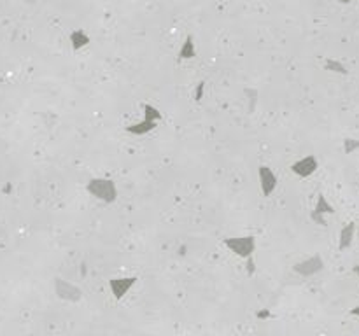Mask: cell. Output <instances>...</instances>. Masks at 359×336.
Wrapping results in <instances>:
<instances>
[{
    "label": "cell",
    "mask_w": 359,
    "mask_h": 336,
    "mask_svg": "<svg viewBox=\"0 0 359 336\" xmlns=\"http://www.w3.org/2000/svg\"><path fill=\"white\" fill-rule=\"evenodd\" d=\"M86 191L96 200H100L104 203H114L117 200V188L114 181L111 179H104V177H96L86 184Z\"/></svg>",
    "instance_id": "6da1fadb"
},
{
    "label": "cell",
    "mask_w": 359,
    "mask_h": 336,
    "mask_svg": "<svg viewBox=\"0 0 359 336\" xmlns=\"http://www.w3.org/2000/svg\"><path fill=\"white\" fill-rule=\"evenodd\" d=\"M224 245L230 249L233 254H237L242 259H249L254 256L256 251V238L252 235H244V236H230L224 238Z\"/></svg>",
    "instance_id": "7a4b0ae2"
},
{
    "label": "cell",
    "mask_w": 359,
    "mask_h": 336,
    "mask_svg": "<svg viewBox=\"0 0 359 336\" xmlns=\"http://www.w3.org/2000/svg\"><path fill=\"white\" fill-rule=\"evenodd\" d=\"M54 291H56L60 299H65V301L70 303H77L83 298V291L79 287L74 286V284H68V282H65L60 277L54 278Z\"/></svg>",
    "instance_id": "3957f363"
},
{
    "label": "cell",
    "mask_w": 359,
    "mask_h": 336,
    "mask_svg": "<svg viewBox=\"0 0 359 336\" xmlns=\"http://www.w3.org/2000/svg\"><path fill=\"white\" fill-rule=\"evenodd\" d=\"M322 268H324V261H322V257L317 256V254L307 257V259L300 261V263H296V265L292 266V270H294L298 275H301V277H312V275L321 272Z\"/></svg>",
    "instance_id": "277c9868"
},
{
    "label": "cell",
    "mask_w": 359,
    "mask_h": 336,
    "mask_svg": "<svg viewBox=\"0 0 359 336\" xmlns=\"http://www.w3.org/2000/svg\"><path fill=\"white\" fill-rule=\"evenodd\" d=\"M317 168H319L317 158L309 154V156H305V158H301V160L294 161V163L291 165V172L294 173V175L301 177V179H307V177L314 175V173L317 172Z\"/></svg>",
    "instance_id": "5b68a950"
},
{
    "label": "cell",
    "mask_w": 359,
    "mask_h": 336,
    "mask_svg": "<svg viewBox=\"0 0 359 336\" xmlns=\"http://www.w3.org/2000/svg\"><path fill=\"white\" fill-rule=\"evenodd\" d=\"M258 179H259L261 193H263L265 196H271V193L277 189V182H279V179H277V175L273 173V170H271L270 167H267V165H261V167L258 168Z\"/></svg>",
    "instance_id": "8992f818"
},
{
    "label": "cell",
    "mask_w": 359,
    "mask_h": 336,
    "mask_svg": "<svg viewBox=\"0 0 359 336\" xmlns=\"http://www.w3.org/2000/svg\"><path fill=\"white\" fill-rule=\"evenodd\" d=\"M137 282V277H117V278H111L109 280V287H111V293H112L114 299H123L126 294L130 293V289L135 286Z\"/></svg>",
    "instance_id": "52a82bcc"
},
{
    "label": "cell",
    "mask_w": 359,
    "mask_h": 336,
    "mask_svg": "<svg viewBox=\"0 0 359 336\" xmlns=\"http://www.w3.org/2000/svg\"><path fill=\"white\" fill-rule=\"evenodd\" d=\"M356 231H358V224L356 223H349L340 230V236H338V249L340 251H345L352 245L356 236Z\"/></svg>",
    "instance_id": "ba28073f"
},
{
    "label": "cell",
    "mask_w": 359,
    "mask_h": 336,
    "mask_svg": "<svg viewBox=\"0 0 359 336\" xmlns=\"http://www.w3.org/2000/svg\"><path fill=\"white\" fill-rule=\"evenodd\" d=\"M156 128V123H151V121H146V119H142V121L138 123H134V125H128L126 126V131L132 135H147L151 133V131Z\"/></svg>",
    "instance_id": "9c48e42d"
},
{
    "label": "cell",
    "mask_w": 359,
    "mask_h": 336,
    "mask_svg": "<svg viewBox=\"0 0 359 336\" xmlns=\"http://www.w3.org/2000/svg\"><path fill=\"white\" fill-rule=\"evenodd\" d=\"M88 44H90V37L86 32H83V30H74L70 34V46L74 51L83 49V47H86Z\"/></svg>",
    "instance_id": "30bf717a"
},
{
    "label": "cell",
    "mask_w": 359,
    "mask_h": 336,
    "mask_svg": "<svg viewBox=\"0 0 359 336\" xmlns=\"http://www.w3.org/2000/svg\"><path fill=\"white\" fill-rule=\"evenodd\" d=\"M197 56V49H195V42H193V37L188 35L186 41L182 42V46L179 49V60H191Z\"/></svg>",
    "instance_id": "8fae6325"
},
{
    "label": "cell",
    "mask_w": 359,
    "mask_h": 336,
    "mask_svg": "<svg viewBox=\"0 0 359 336\" xmlns=\"http://www.w3.org/2000/svg\"><path fill=\"white\" fill-rule=\"evenodd\" d=\"M314 212H317L321 215H331L335 212L333 205L328 202V198L324 194H319L317 196V202H315V207H314Z\"/></svg>",
    "instance_id": "7c38bea8"
},
{
    "label": "cell",
    "mask_w": 359,
    "mask_h": 336,
    "mask_svg": "<svg viewBox=\"0 0 359 336\" xmlns=\"http://www.w3.org/2000/svg\"><path fill=\"white\" fill-rule=\"evenodd\" d=\"M144 119H146V121H151V123H158L163 119V114L159 112V109H156L155 105L146 104L144 105Z\"/></svg>",
    "instance_id": "4fadbf2b"
},
{
    "label": "cell",
    "mask_w": 359,
    "mask_h": 336,
    "mask_svg": "<svg viewBox=\"0 0 359 336\" xmlns=\"http://www.w3.org/2000/svg\"><path fill=\"white\" fill-rule=\"evenodd\" d=\"M324 67H326V70L335 72V74H347V67L342 62H338V60L328 58L324 63Z\"/></svg>",
    "instance_id": "5bb4252c"
},
{
    "label": "cell",
    "mask_w": 359,
    "mask_h": 336,
    "mask_svg": "<svg viewBox=\"0 0 359 336\" xmlns=\"http://www.w3.org/2000/svg\"><path fill=\"white\" fill-rule=\"evenodd\" d=\"M246 95H247V102H249V112L252 114L256 110V104H258V91L254 88L246 89Z\"/></svg>",
    "instance_id": "9a60e30c"
},
{
    "label": "cell",
    "mask_w": 359,
    "mask_h": 336,
    "mask_svg": "<svg viewBox=\"0 0 359 336\" xmlns=\"http://www.w3.org/2000/svg\"><path fill=\"white\" fill-rule=\"evenodd\" d=\"M359 149V140L358 139H345L343 140V152L345 154H352Z\"/></svg>",
    "instance_id": "2e32d148"
},
{
    "label": "cell",
    "mask_w": 359,
    "mask_h": 336,
    "mask_svg": "<svg viewBox=\"0 0 359 336\" xmlns=\"http://www.w3.org/2000/svg\"><path fill=\"white\" fill-rule=\"evenodd\" d=\"M310 219H312L315 224H319V226H326V224H328V221H326V215L317 214V212H314V210H312V214H310Z\"/></svg>",
    "instance_id": "e0dca14e"
},
{
    "label": "cell",
    "mask_w": 359,
    "mask_h": 336,
    "mask_svg": "<svg viewBox=\"0 0 359 336\" xmlns=\"http://www.w3.org/2000/svg\"><path fill=\"white\" fill-rule=\"evenodd\" d=\"M203 91H205V81H200V83L197 84V88H195V100L202 102V98H203Z\"/></svg>",
    "instance_id": "ac0fdd59"
},
{
    "label": "cell",
    "mask_w": 359,
    "mask_h": 336,
    "mask_svg": "<svg viewBox=\"0 0 359 336\" xmlns=\"http://www.w3.org/2000/svg\"><path fill=\"white\" fill-rule=\"evenodd\" d=\"M246 261H247V275H249V277H252V275L256 273L254 257H249V259H246Z\"/></svg>",
    "instance_id": "d6986e66"
},
{
    "label": "cell",
    "mask_w": 359,
    "mask_h": 336,
    "mask_svg": "<svg viewBox=\"0 0 359 336\" xmlns=\"http://www.w3.org/2000/svg\"><path fill=\"white\" fill-rule=\"evenodd\" d=\"M256 317H258V319H271L273 315H271V312L268 310V308H265V310H259L258 314H256Z\"/></svg>",
    "instance_id": "ffe728a7"
},
{
    "label": "cell",
    "mask_w": 359,
    "mask_h": 336,
    "mask_svg": "<svg viewBox=\"0 0 359 336\" xmlns=\"http://www.w3.org/2000/svg\"><path fill=\"white\" fill-rule=\"evenodd\" d=\"M351 315H356V317H359V307L352 308V310H351Z\"/></svg>",
    "instance_id": "44dd1931"
},
{
    "label": "cell",
    "mask_w": 359,
    "mask_h": 336,
    "mask_svg": "<svg viewBox=\"0 0 359 336\" xmlns=\"http://www.w3.org/2000/svg\"><path fill=\"white\" fill-rule=\"evenodd\" d=\"M354 273L359 277V265H356V266H354Z\"/></svg>",
    "instance_id": "7402d4cb"
},
{
    "label": "cell",
    "mask_w": 359,
    "mask_h": 336,
    "mask_svg": "<svg viewBox=\"0 0 359 336\" xmlns=\"http://www.w3.org/2000/svg\"><path fill=\"white\" fill-rule=\"evenodd\" d=\"M340 4H349V2H352V0H338Z\"/></svg>",
    "instance_id": "603a6c76"
},
{
    "label": "cell",
    "mask_w": 359,
    "mask_h": 336,
    "mask_svg": "<svg viewBox=\"0 0 359 336\" xmlns=\"http://www.w3.org/2000/svg\"><path fill=\"white\" fill-rule=\"evenodd\" d=\"M358 236H359V221H358Z\"/></svg>",
    "instance_id": "cb8c5ba5"
}]
</instances>
